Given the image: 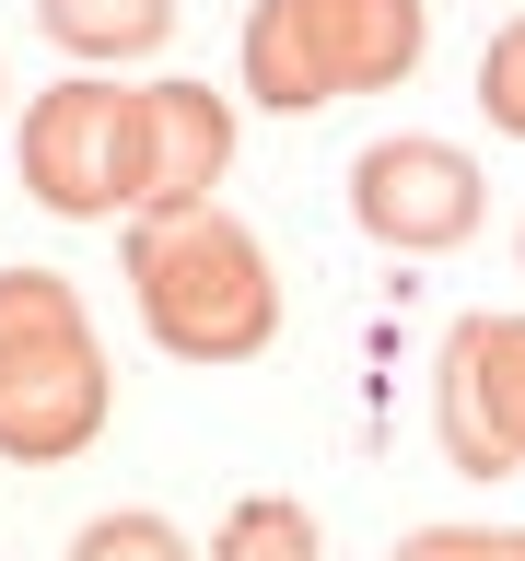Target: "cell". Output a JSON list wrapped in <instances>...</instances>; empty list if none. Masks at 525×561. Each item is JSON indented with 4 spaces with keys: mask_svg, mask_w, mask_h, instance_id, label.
<instances>
[{
    "mask_svg": "<svg viewBox=\"0 0 525 561\" xmlns=\"http://www.w3.org/2000/svg\"><path fill=\"white\" fill-rule=\"evenodd\" d=\"M129 293H140V328H152L175 363H257L269 328H280L269 245L245 234L222 199L129 210Z\"/></svg>",
    "mask_w": 525,
    "mask_h": 561,
    "instance_id": "cell-1",
    "label": "cell"
},
{
    "mask_svg": "<svg viewBox=\"0 0 525 561\" xmlns=\"http://www.w3.org/2000/svg\"><path fill=\"white\" fill-rule=\"evenodd\" d=\"M432 433H444V468H467V480L525 468V316H455L444 328Z\"/></svg>",
    "mask_w": 525,
    "mask_h": 561,
    "instance_id": "cell-6",
    "label": "cell"
},
{
    "mask_svg": "<svg viewBox=\"0 0 525 561\" xmlns=\"http://www.w3.org/2000/svg\"><path fill=\"white\" fill-rule=\"evenodd\" d=\"M420 35H432L420 0H257L245 12V94L280 105V117L385 94L420 70Z\"/></svg>",
    "mask_w": 525,
    "mask_h": 561,
    "instance_id": "cell-3",
    "label": "cell"
},
{
    "mask_svg": "<svg viewBox=\"0 0 525 561\" xmlns=\"http://www.w3.org/2000/svg\"><path fill=\"white\" fill-rule=\"evenodd\" d=\"M105 351L94 316L59 270H0V456L12 468H70L105 433Z\"/></svg>",
    "mask_w": 525,
    "mask_h": 561,
    "instance_id": "cell-2",
    "label": "cell"
},
{
    "mask_svg": "<svg viewBox=\"0 0 525 561\" xmlns=\"http://www.w3.org/2000/svg\"><path fill=\"white\" fill-rule=\"evenodd\" d=\"M35 24L59 35L70 59H140V47H164L175 0H35Z\"/></svg>",
    "mask_w": 525,
    "mask_h": 561,
    "instance_id": "cell-8",
    "label": "cell"
},
{
    "mask_svg": "<svg viewBox=\"0 0 525 561\" xmlns=\"http://www.w3.org/2000/svg\"><path fill=\"white\" fill-rule=\"evenodd\" d=\"M479 152L467 140H432V129H397V140H362L350 152V222L397 257H444V245L479 234Z\"/></svg>",
    "mask_w": 525,
    "mask_h": 561,
    "instance_id": "cell-5",
    "label": "cell"
},
{
    "mask_svg": "<svg viewBox=\"0 0 525 561\" xmlns=\"http://www.w3.org/2000/svg\"><path fill=\"white\" fill-rule=\"evenodd\" d=\"M385 561H525V526H420Z\"/></svg>",
    "mask_w": 525,
    "mask_h": 561,
    "instance_id": "cell-12",
    "label": "cell"
},
{
    "mask_svg": "<svg viewBox=\"0 0 525 561\" xmlns=\"http://www.w3.org/2000/svg\"><path fill=\"white\" fill-rule=\"evenodd\" d=\"M210 561H327V538H315V515L292 491H245L222 515V538H210Z\"/></svg>",
    "mask_w": 525,
    "mask_h": 561,
    "instance_id": "cell-9",
    "label": "cell"
},
{
    "mask_svg": "<svg viewBox=\"0 0 525 561\" xmlns=\"http://www.w3.org/2000/svg\"><path fill=\"white\" fill-rule=\"evenodd\" d=\"M24 187L59 222H117V210H152V82L117 94V82H47L24 105Z\"/></svg>",
    "mask_w": 525,
    "mask_h": 561,
    "instance_id": "cell-4",
    "label": "cell"
},
{
    "mask_svg": "<svg viewBox=\"0 0 525 561\" xmlns=\"http://www.w3.org/2000/svg\"><path fill=\"white\" fill-rule=\"evenodd\" d=\"M70 561H187V538H175L164 515H94L70 538Z\"/></svg>",
    "mask_w": 525,
    "mask_h": 561,
    "instance_id": "cell-11",
    "label": "cell"
},
{
    "mask_svg": "<svg viewBox=\"0 0 525 561\" xmlns=\"http://www.w3.org/2000/svg\"><path fill=\"white\" fill-rule=\"evenodd\" d=\"M234 164V105L210 82H152V210H199Z\"/></svg>",
    "mask_w": 525,
    "mask_h": 561,
    "instance_id": "cell-7",
    "label": "cell"
},
{
    "mask_svg": "<svg viewBox=\"0 0 525 561\" xmlns=\"http://www.w3.org/2000/svg\"><path fill=\"white\" fill-rule=\"evenodd\" d=\"M514 257H525V234H514Z\"/></svg>",
    "mask_w": 525,
    "mask_h": 561,
    "instance_id": "cell-13",
    "label": "cell"
},
{
    "mask_svg": "<svg viewBox=\"0 0 525 561\" xmlns=\"http://www.w3.org/2000/svg\"><path fill=\"white\" fill-rule=\"evenodd\" d=\"M479 117H490L502 140H525V12L479 47Z\"/></svg>",
    "mask_w": 525,
    "mask_h": 561,
    "instance_id": "cell-10",
    "label": "cell"
}]
</instances>
